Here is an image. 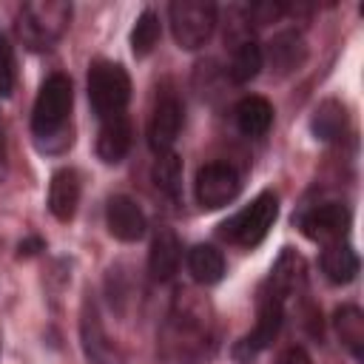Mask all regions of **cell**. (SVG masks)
I'll return each mask as SVG.
<instances>
[{"label":"cell","mask_w":364,"mask_h":364,"mask_svg":"<svg viewBox=\"0 0 364 364\" xmlns=\"http://www.w3.org/2000/svg\"><path fill=\"white\" fill-rule=\"evenodd\" d=\"M162 347H165V355L179 364H196L210 355V350H213L210 318L188 296H185V301L182 299L176 301V307L165 324Z\"/></svg>","instance_id":"6da1fadb"},{"label":"cell","mask_w":364,"mask_h":364,"mask_svg":"<svg viewBox=\"0 0 364 364\" xmlns=\"http://www.w3.org/2000/svg\"><path fill=\"white\" fill-rule=\"evenodd\" d=\"M71 23V3L65 0H28L17 14V37L31 51L51 48Z\"/></svg>","instance_id":"7a4b0ae2"},{"label":"cell","mask_w":364,"mask_h":364,"mask_svg":"<svg viewBox=\"0 0 364 364\" xmlns=\"http://www.w3.org/2000/svg\"><path fill=\"white\" fill-rule=\"evenodd\" d=\"M71 102H74V91H71V80L65 74H51L46 77V82L37 91L34 100V111H31V131L34 136L43 142L54 139L71 114Z\"/></svg>","instance_id":"3957f363"},{"label":"cell","mask_w":364,"mask_h":364,"mask_svg":"<svg viewBox=\"0 0 364 364\" xmlns=\"http://www.w3.org/2000/svg\"><path fill=\"white\" fill-rule=\"evenodd\" d=\"M88 100L100 119L125 114L131 100V77L119 63L97 60L88 71Z\"/></svg>","instance_id":"277c9868"},{"label":"cell","mask_w":364,"mask_h":364,"mask_svg":"<svg viewBox=\"0 0 364 364\" xmlns=\"http://www.w3.org/2000/svg\"><path fill=\"white\" fill-rule=\"evenodd\" d=\"M168 23L176 46L196 51L210 40L216 28V6L208 0H173L168 6Z\"/></svg>","instance_id":"5b68a950"},{"label":"cell","mask_w":364,"mask_h":364,"mask_svg":"<svg viewBox=\"0 0 364 364\" xmlns=\"http://www.w3.org/2000/svg\"><path fill=\"white\" fill-rule=\"evenodd\" d=\"M276 216H279V199H276V193L264 191V193H259L247 208H242L239 213H233V216L222 225V236H225L228 242H233V245L256 247V245L267 236V230L273 228Z\"/></svg>","instance_id":"8992f818"},{"label":"cell","mask_w":364,"mask_h":364,"mask_svg":"<svg viewBox=\"0 0 364 364\" xmlns=\"http://www.w3.org/2000/svg\"><path fill=\"white\" fill-rule=\"evenodd\" d=\"M193 191H196V202L205 210H219V208L230 205L239 196L242 179H239L233 165H228V162H208V165H202L196 171Z\"/></svg>","instance_id":"52a82bcc"},{"label":"cell","mask_w":364,"mask_h":364,"mask_svg":"<svg viewBox=\"0 0 364 364\" xmlns=\"http://www.w3.org/2000/svg\"><path fill=\"white\" fill-rule=\"evenodd\" d=\"M282 318H284V301L276 299L270 290H262V296H259V313H256V327L236 344V358L239 361H247L256 353H262L279 336Z\"/></svg>","instance_id":"ba28073f"},{"label":"cell","mask_w":364,"mask_h":364,"mask_svg":"<svg viewBox=\"0 0 364 364\" xmlns=\"http://www.w3.org/2000/svg\"><path fill=\"white\" fill-rule=\"evenodd\" d=\"M182 119H185V108H182L179 97L173 91L159 94L156 105L151 111V119H148V145L156 156L173 148V142L182 131Z\"/></svg>","instance_id":"9c48e42d"},{"label":"cell","mask_w":364,"mask_h":364,"mask_svg":"<svg viewBox=\"0 0 364 364\" xmlns=\"http://www.w3.org/2000/svg\"><path fill=\"white\" fill-rule=\"evenodd\" d=\"M299 228L307 239L321 242V245L344 242L347 228H350V210L341 202H324V205L304 210L299 216Z\"/></svg>","instance_id":"30bf717a"},{"label":"cell","mask_w":364,"mask_h":364,"mask_svg":"<svg viewBox=\"0 0 364 364\" xmlns=\"http://www.w3.org/2000/svg\"><path fill=\"white\" fill-rule=\"evenodd\" d=\"M80 338H82V353H85V358L91 364H125V353L105 333L97 307L88 304V301H85L82 321H80Z\"/></svg>","instance_id":"8fae6325"},{"label":"cell","mask_w":364,"mask_h":364,"mask_svg":"<svg viewBox=\"0 0 364 364\" xmlns=\"http://www.w3.org/2000/svg\"><path fill=\"white\" fill-rule=\"evenodd\" d=\"M105 225H108V233L119 242H139L145 236V228H148L142 208L131 196H122V193L108 199Z\"/></svg>","instance_id":"7c38bea8"},{"label":"cell","mask_w":364,"mask_h":364,"mask_svg":"<svg viewBox=\"0 0 364 364\" xmlns=\"http://www.w3.org/2000/svg\"><path fill=\"white\" fill-rule=\"evenodd\" d=\"M131 142H134V128H131V119L125 114L119 117H108L102 119L100 125V134H97V156L108 165H117L125 159V154L131 151Z\"/></svg>","instance_id":"4fadbf2b"},{"label":"cell","mask_w":364,"mask_h":364,"mask_svg":"<svg viewBox=\"0 0 364 364\" xmlns=\"http://www.w3.org/2000/svg\"><path fill=\"white\" fill-rule=\"evenodd\" d=\"M80 173L74 168H60L54 171L51 182H48V210L54 213V219L60 222H68L74 219L77 213V205H80Z\"/></svg>","instance_id":"5bb4252c"},{"label":"cell","mask_w":364,"mask_h":364,"mask_svg":"<svg viewBox=\"0 0 364 364\" xmlns=\"http://www.w3.org/2000/svg\"><path fill=\"white\" fill-rule=\"evenodd\" d=\"M179 259H182V247H179V239L173 230L168 228H159L154 233V242H151V250H148V270L156 282H168L176 267H179Z\"/></svg>","instance_id":"9a60e30c"},{"label":"cell","mask_w":364,"mask_h":364,"mask_svg":"<svg viewBox=\"0 0 364 364\" xmlns=\"http://www.w3.org/2000/svg\"><path fill=\"white\" fill-rule=\"evenodd\" d=\"M307 267H304V259L296 253V250H284L279 256V262L273 264V273H270V282H267V290L276 296V299H287V296H296L301 287H304V276Z\"/></svg>","instance_id":"2e32d148"},{"label":"cell","mask_w":364,"mask_h":364,"mask_svg":"<svg viewBox=\"0 0 364 364\" xmlns=\"http://www.w3.org/2000/svg\"><path fill=\"white\" fill-rule=\"evenodd\" d=\"M233 119H236V128L245 136H262L273 125V105L264 97H256V94L242 97L233 108Z\"/></svg>","instance_id":"e0dca14e"},{"label":"cell","mask_w":364,"mask_h":364,"mask_svg":"<svg viewBox=\"0 0 364 364\" xmlns=\"http://www.w3.org/2000/svg\"><path fill=\"white\" fill-rule=\"evenodd\" d=\"M321 270L333 284H347L358 273V253L347 242L324 245L321 250Z\"/></svg>","instance_id":"ac0fdd59"},{"label":"cell","mask_w":364,"mask_h":364,"mask_svg":"<svg viewBox=\"0 0 364 364\" xmlns=\"http://www.w3.org/2000/svg\"><path fill=\"white\" fill-rule=\"evenodd\" d=\"M304 54H307V48H304V40L299 31H279L267 46V60L279 74L299 68Z\"/></svg>","instance_id":"d6986e66"},{"label":"cell","mask_w":364,"mask_h":364,"mask_svg":"<svg viewBox=\"0 0 364 364\" xmlns=\"http://www.w3.org/2000/svg\"><path fill=\"white\" fill-rule=\"evenodd\" d=\"M188 270L199 284H216L225 276V256L213 245H193L188 250Z\"/></svg>","instance_id":"ffe728a7"},{"label":"cell","mask_w":364,"mask_h":364,"mask_svg":"<svg viewBox=\"0 0 364 364\" xmlns=\"http://www.w3.org/2000/svg\"><path fill=\"white\" fill-rule=\"evenodd\" d=\"M333 324H336L341 344L353 353V358H361L364 355V313L355 304H344L336 310Z\"/></svg>","instance_id":"44dd1931"},{"label":"cell","mask_w":364,"mask_h":364,"mask_svg":"<svg viewBox=\"0 0 364 364\" xmlns=\"http://www.w3.org/2000/svg\"><path fill=\"white\" fill-rule=\"evenodd\" d=\"M262 65H264V51H262V46H259L256 40L245 37V40L233 48V57H230V80L239 82V85H245V82H250V80L259 77Z\"/></svg>","instance_id":"7402d4cb"},{"label":"cell","mask_w":364,"mask_h":364,"mask_svg":"<svg viewBox=\"0 0 364 364\" xmlns=\"http://www.w3.org/2000/svg\"><path fill=\"white\" fill-rule=\"evenodd\" d=\"M154 185L159 188V193H165L168 199H179L182 196V159L173 151H165L156 156L154 162Z\"/></svg>","instance_id":"603a6c76"},{"label":"cell","mask_w":364,"mask_h":364,"mask_svg":"<svg viewBox=\"0 0 364 364\" xmlns=\"http://www.w3.org/2000/svg\"><path fill=\"white\" fill-rule=\"evenodd\" d=\"M344 122H347L344 105L336 100H324L313 114V131L318 139H336L344 131Z\"/></svg>","instance_id":"cb8c5ba5"},{"label":"cell","mask_w":364,"mask_h":364,"mask_svg":"<svg viewBox=\"0 0 364 364\" xmlns=\"http://www.w3.org/2000/svg\"><path fill=\"white\" fill-rule=\"evenodd\" d=\"M156 40H159V17L154 11H142L131 28V51L136 57H145L154 51Z\"/></svg>","instance_id":"d4e9b609"},{"label":"cell","mask_w":364,"mask_h":364,"mask_svg":"<svg viewBox=\"0 0 364 364\" xmlns=\"http://www.w3.org/2000/svg\"><path fill=\"white\" fill-rule=\"evenodd\" d=\"M17 82V63H14V48L11 43L0 34V97H9Z\"/></svg>","instance_id":"484cf974"},{"label":"cell","mask_w":364,"mask_h":364,"mask_svg":"<svg viewBox=\"0 0 364 364\" xmlns=\"http://www.w3.org/2000/svg\"><path fill=\"white\" fill-rule=\"evenodd\" d=\"M276 364H313V358H310L307 350H301V347H287V350L279 355Z\"/></svg>","instance_id":"4316f807"},{"label":"cell","mask_w":364,"mask_h":364,"mask_svg":"<svg viewBox=\"0 0 364 364\" xmlns=\"http://www.w3.org/2000/svg\"><path fill=\"white\" fill-rule=\"evenodd\" d=\"M6 162V125H3V117H0V165Z\"/></svg>","instance_id":"83f0119b"},{"label":"cell","mask_w":364,"mask_h":364,"mask_svg":"<svg viewBox=\"0 0 364 364\" xmlns=\"http://www.w3.org/2000/svg\"><path fill=\"white\" fill-rule=\"evenodd\" d=\"M40 245H43L40 239H31V242H26V245H20V253H26V256H28V253H37L34 247H40Z\"/></svg>","instance_id":"f1b7e54d"}]
</instances>
